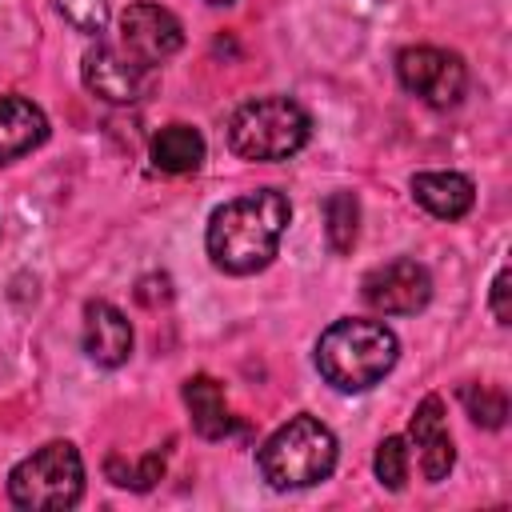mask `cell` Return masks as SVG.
<instances>
[{
	"mask_svg": "<svg viewBox=\"0 0 512 512\" xmlns=\"http://www.w3.org/2000/svg\"><path fill=\"white\" fill-rule=\"evenodd\" d=\"M208 4H216V8H224V4H236V0H208Z\"/></svg>",
	"mask_w": 512,
	"mask_h": 512,
	"instance_id": "22",
	"label": "cell"
},
{
	"mask_svg": "<svg viewBox=\"0 0 512 512\" xmlns=\"http://www.w3.org/2000/svg\"><path fill=\"white\" fill-rule=\"evenodd\" d=\"M312 136V116L292 96H256L244 100L228 120V148L240 160L276 164L296 156Z\"/></svg>",
	"mask_w": 512,
	"mask_h": 512,
	"instance_id": "4",
	"label": "cell"
},
{
	"mask_svg": "<svg viewBox=\"0 0 512 512\" xmlns=\"http://www.w3.org/2000/svg\"><path fill=\"white\" fill-rule=\"evenodd\" d=\"M84 496V460L72 440H48L8 472V500L28 512H64Z\"/></svg>",
	"mask_w": 512,
	"mask_h": 512,
	"instance_id": "5",
	"label": "cell"
},
{
	"mask_svg": "<svg viewBox=\"0 0 512 512\" xmlns=\"http://www.w3.org/2000/svg\"><path fill=\"white\" fill-rule=\"evenodd\" d=\"M408 468H412V448L404 436H384L376 444V456H372V472L376 480L388 488V492H400L408 484Z\"/></svg>",
	"mask_w": 512,
	"mask_h": 512,
	"instance_id": "18",
	"label": "cell"
},
{
	"mask_svg": "<svg viewBox=\"0 0 512 512\" xmlns=\"http://www.w3.org/2000/svg\"><path fill=\"white\" fill-rule=\"evenodd\" d=\"M84 352L100 368H120L132 356V324L108 300L84 304Z\"/></svg>",
	"mask_w": 512,
	"mask_h": 512,
	"instance_id": "11",
	"label": "cell"
},
{
	"mask_svg": "<svg viewBox=\"0 0 512 512\" xmlns=\"http://www.w3.org/2000/svg\"><path fill=\"white\" fill-rule=\"evenodd\" d=\"M148 156H152V168L168 172V176H184V172H196L200 160H204V136L192 128V124H164L152 144H148Z\"/></svg>",
	"mask_w": 512,
	"mask_h": 512,
	"instance_id": "15",
	"label": "cell"
},
{
	"mask_svg": "<svg viewBox=\"0 0 512 512\" xmlns=\"http://www.w3.org/2000/svg\"><path fill=\"white\" fill-rule=\"evenodd\" d=\"M164 464H168V452H148L144 460H136V464H124L116 452L104 460V476L116 484V488H132V492H148L160 476H164Z\"/></svg>",
	"mask_w": 512,
	"mask_h": 512,
	"instance_id": "17",
	"label": "cell"
},
{
	"mask_svg": "<svg viewBox=\"0 0 512 512\" xmlns=\"http://www.w3.org/2000/svg\"><path fill=\"white\" fill-rule=\"evenodd\" d=\"M460 400H464L468 416H472L480 428H504V420H508V396H504V388H492V384H464V388H460Z\"/></svg>",
	"mask_w": 512,
	"mask_h": 512,
	"instance_id": "19",
	"label": "cell"
},
{
	"mask_svg": "<svg viewBox=\"0 0 512 512\" xmlns=\"http://www.w3.org/2000/svg\"><path fill=\"white\" fill-rule=\"evenodd\" d=\"M360 296L380 316H416L432 300V276L420 260L400 256L368 268L360 280Z\"/></svg>",
	"mask_w": 512,
	"mask_h": 512,
	"instance_id": "7",
	"label": "cell"
},
{
	"mask_svg": "<svg viewBox=\"0 0 512 512\" xmlns=\"http://www.w3.org/2000/svg\"><path fill=\"white\" fill-rule=\"evenodd\" d=\"M512 284V272H508V264L496 272V280H492V292H488V308H492V316H496V324H508L512 320V308H508V288Z\"/></svg>",
	"mask_w": 512,
	"mask_h": 512,
	"instance_id": "21",
	"label": "cell"
},
{
	"mask_svg": "<svg viewBox=\"0 0 512 512\" xmlns=\"http://www.w3.org/2000/svg\"><path fill=\"white\" fill-rule=\"evenodd\" d=\"M188 412H192V428L204 436V440H224L232 432V408H228V396H224V384L212 380L208 372H196L184 380L180 388Z\"/></svg>",
	"mask_w": 512,
	"mask_h": 512,
	"instance_id": "14",
	"label": "cell"
},
{
	"mask_svg": "<svg viewBox=\"0 0 512 512\" xmlns=\"http://www.w3.org/2000/svg\"><path fill=\"white\" fill-rule=\"evenodd\" d=\"M288 220H292V204L284 192L276 188L244 192L208 216L204 228L208 260L228 276H252L272 264L280 236L288 232Z\"/></svg>",
	"mask_w": 512,
	"mask_h": 512,
	"instance_id": "1",
	"label": "cell"
},
{
	"mask_svg": "<svg viewBox=\"0 0 512 512\" xmlns=\"http://www.w3.org/2000/svg\"><path fill=\"white\" fill-rule=\"evenodd\" d=\"M408 440L416 448L424 480L428 484L448 480V472L456 464V448H452V436H448V424H444V400L436 392L416 404V412L408 420Z\"/></svg>",
	"mask_w": 512,
	"mask_h": 512,
	"instance_id": "10",
	"label": "cell"
},
{
	"mask_svg": "<svg viewBox=\"0 0 512 512\" xmlns=\"http://www.w3.org/2000/svg\"><path fill=\"white\" fill-rule=\"evenodd\" d=\"M152 72L156 68L140 64L136 56H128L120 44H108V40H96L80 64L84 88L104 104H136L152 88Z\"/></svg>",
	"mask_w": 512,
	"mask_h": 512,
	"instance_id": "8",
	"label": "cell"
},
{
	"mask_svg": "<svg viewBox=\"0 0 512 512\" xmlns=\"http://www.w3.org/2000/svg\"><path fill=\"white\" fill-rule=\"evenodd\" d=\"M48 140V116L28 96H0V164H12Z\"/></svg>",
	"mask_w": 512,
	"mask_h": 512,
	"instance_id": "12",
	"label": "cell"
},
{
	"mask_svg": "<svg viewBox=\"0 0 512 512\" xmlns=\"http://www.w3.org/2000/svg\"><path fill=\"white\" fill-rule=\"evenodd\" d=\"M116 44L128 56H136L140 64L160 68L164 60H172L184 48V24L168 8H160L152 0H136L120 16V40Z\"/></svg>",
	"mask_w": 512,
	"mask_h": 512,
	"instance_id": "9",
	"label": "cell"
},
{
	"mask_svg": "<svg viewBox=\"0 0 512 512\" xmlns=\"http://www.w3.org/2000/svg\"><path fill=\"white\" fill-rule=\"evenodd\" d=\"M324 232H328V244L332 252H352L356 244V232H360V204L352 192H332L324 200Z\"/></svg>",
	"mask_w": 512,
	"mask_h": 512,
	"instance_id": "16",
	"label": "cell"
},
{
	"mask_svg": "<svg viewBox=\"0 0 512 512\" xmlns=\"http://www.w3.org/2000/svg\"><path fill=\"white\" fill-rule=\"evenodd\" d=\"M256 468L276 492L312 488L336 468V436L324 420L300 412L256 448Z\"/></svg>",
	"mask_w": 512,
	"mask_h": 512,
	"instance_id": "3",
	"label": "cell"
},
{
	"mask_svg": "<svg viewBox=\"0 0 512 512\" xmlns=\"http://www.w3.org/2000/svg\"><path fill=\"white\" fill-rule=\"evenodd\" d=\"M396 80L404 92L424 100L428 108H452L468 92V68L456 52L432 48V44H412L400 48L396 56Z\"/></svg>",
	"mask_w": 512,
	"mask_h": 512,
	"instance_id": "6",
	"label": "cell"
},
{
	"mask_svg": "<svg viewBox=\"0 0 512 512\" xmlns=\"http://www.w3.org/2000/svg\"><path fill=\"white\" fill-rule=\"evenodd\" d=\"M400 360V340L384 320H332L316 340V368L336 392L376 388Z\"/></svg>",
	"mask_w": 512,
	"mask_h": 512,
	"instance_id": "2",
	"label": "cell"
},
{
	"mask_svg": "<svg viewBox=\"0 0 512 512\" xmlns=\"http://www.w3.org/2000/svg\"><path fill=\"white\" fill-rule=\"evenodd\" d=\"M60 12L72 28L92 32V36L104 32V24H108V0H60Z\"/></svg>",
	"mask_w": 512,
	"mask_h": 512,
	"instance_id": "20",
	"label": "cell"
},
{
	"mask_svg": "<svg viewBox=\"0 0 512 512\" xmlns=\"http://www.w3.org/2000/svg\"><path fill=\"white\" fill-rule=\"evenodd\" d=\"M408 188L412 200L436 220H460L476 204V188L464 172H416Z\"/></svg>",
	"mask_w": 512,
	"mask_h": 512,
	"instance_id": "13",
	"label": "cell"
}]
</instances>
